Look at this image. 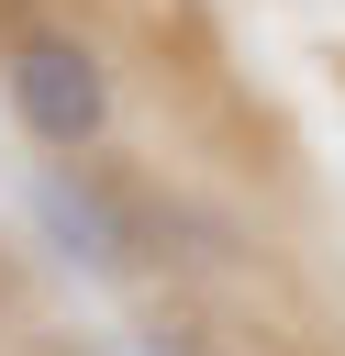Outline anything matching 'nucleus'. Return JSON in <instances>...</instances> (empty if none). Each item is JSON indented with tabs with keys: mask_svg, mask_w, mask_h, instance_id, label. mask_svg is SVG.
Wrapping results in <instances>:
<instances>
[{
	"mask_svg": "<svg viewBox=\"0 0 345 356\" xmlns=\"http://www.w3.org/2000/svg\"><path fill=\"white\" fill-rule=\"evenodd\" d=\"M0 89H11V122L45 145V156H89L111 134V56L67 22H33L11 56H0Z\"/></svg>",
	"mask_w": 345,
	"mask_h": 356,
	"instance_id": "f257e3e1",
	"label": "nucleus"
},
{
	"mask_svg": "<svg viewBox=\"0 0 345 356\" xmlns=\"http://www.w3.org/2000/svg\"><path fill=\"white\" fill-rule=\"evenodd\" d=\"M33 211H45V234H56V256H78V267H100V278H134L145 256H156V189L122 167V156H100V167H45L33 178Z\"/></svg>",
	"mask_w": 345,
	"mask_h": 356,
	"instance_id": "f03ea898",
	"label": "nucleus"
},
{
	"mask_svg": "<svg viewBox=\"0 0 345 356\" xmlns=\"http://www.w3.org/2000/svg\"><path fill=\"white\" fill-rule=\"evenodd\" d=\"M33 22H45V0H0V56H11V44L33 33Z\"/></svg>",
	"mask_w": 345,
	"mask_h": 356,
	"instance_id": "7ed1b4c3",
	"label": "nucleus"
}]
</instances>
